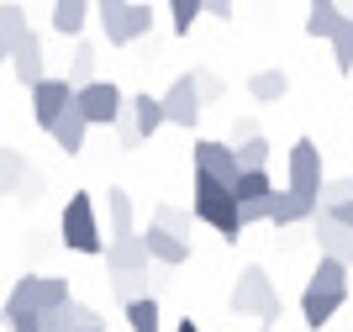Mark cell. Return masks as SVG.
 <instances>
[{
    "label": "cell",
    "mask_w": 353,
    "mask_h": 332,
    "mask_svg": "<svg viewBox=\"0 0 353 332\" xmlns=\"http://www.w3.org/2000/svg\"><path fill=\"white\" fill-rule=\"evenodd\" d=\"M190 211L201 222H206L211 232H221L227 243H237L243 237V206H237V195H232V185H221V179H211V174H201L195 169V195H190Z\"/></svg>",
    "instance_id": "obj_1"
},
{
    "label": "cell",
    "mask_w": 353,
    "mask_h": 332,
    "mask_svg": "<svg viewBox=\"0 0 353 332\" xmlns=\"http://www.w3.org/2000/svg\"><path fill=\"white\" fill-rule=\"evenodd\" d=\"M232 311L237 317H259L264 327H274L280 322V295H274V280L253 264V269H243L232 285Z\"/></svg>",
    "instance_id": "obj_2"
},
{
    "label": "cell",
    "mask_w": 353,
    "mask_h": 332,
    "mask_svg": "<svg viewBox=\"0 0 353 332\" xmlns=\"http://www.w3.org/2000/svg\"><path fill=\"white\" fill-rule=\"evenodd\" d=\"M59 232H63V248L85 253V259H101L105 237H101V222H95V201H90L85 190H79V195H69V206H63V222H59Z\"/></svg>",
    "instance_id": "obj_3"
},
{
    "label": "cell",
    "mask_w": 353,
    "mask_h": 332,
    "mask_svg": "<svg viewBox=\"0 0 353 332\" xmlns=\"http://www.w3.org/2000/svg\"><path fill=\"white\" fill-rule=\"evenodd\" d=\"M74 106H79V116H85L90 127H111L121 116V106H127V95H121V85H111V79H90V85L74 90Z\"/></svg>",
    "instance_id": "obj_4"
},
{
    "label": "cell",
    "mask_w": 353,
    "mask_h": 332,
    "mask_svg": "<svg viewBox=\"0 0 353 332\" xmlns=\"http://www.w3.org/2000/svg\"><path fill=\"white\" fill-rule=\"evenodd\" d=\"M159 101H163V121H169V127H195V121H201V106H206V101H201L195 74H179Z\"/></svg>",
    "instance_id": "obj_5"
},
{
    "label": "cell",
    "mask_w": 353,
    "mask_h": 332,
    "mask_svg": "<svg viewBox=\"0 0 353 332\" xmlns=\"http://www.w3.org/2000/svg\"><path fill=\"white\" fill-rule=\"evenodd\" d=\"M69 106H74V85H69V79H53V74H43V79L32 85V116H37V127H43V132L53 127V121H59Z\"/></svg>",
    "instance_id": "obj_6"
},
{
    "label": "cell",
    "mask_w": 353,
    "mask_h": 332,
    "mask_svg": "<svg viewBox=\"0 0 353 332\" xmlns=\"http://www.w3.org/2000/svg\"><path fill=\"white\" fill-rule=\"evenodd\" d=\"M348 301V285H322V280H311L306 290H301V317H306V327H327V322L338 317V306Z\"/></svg>",
    "instance_id": "obj_7"
},
{
    "label": "cell",
    "mask_w": 353,
    "mask_h": 332,
    "mask_svg": "<svg viewBox=\"0 0 353 332\" xmlns=\"http://www.w3.org/2000/svg\"><path fill=\"white\" fill-rule=\"evenodd\" d=\"M322 179H327V169H322V148L311 143V137H301V143L290 148V190H301V195H311V201H316Z\"/></svg>",
    "instance_id": "obj_8"
},
{
    "label": "cell",
    "mask_w": 353,
    "mask_h": 332,
    "mask_svg": "<svg viewBox=\"0 0 353 332\" xmlns=\"http://www.w3.org/2000/svg\"><path fill=\"white\" fill-rule=\"evenodd\" d=\"M101 259L111 275H127V269H148V243H143V232H111V243L101 248Z\"/></svg>",
    "instance_id": "obj_9"
},
{
    "label": "cell",
    "mask_w": 353,
    "mask_h": 332,
    "mask_svg": "<svg viewBox=\"0 0 353 332\" xmlns=\"http://www.w3.org/2000/svg\"><path fill=\"white\" fill-rule=\"evenodd\" d=\"M6 64H11L16 69V79H21V85H37V79H43L48 74V58H43V37H37V32H21V37H16L11 43V53H6Z\"/></svg>",
    "instance_id": "obj_10"
},
{
    "label": "cell",
    "mask_w": 353,
    "mask_h": 332,
    "mask_svg": "<svg viewBox=\"0 0 353 332\" xmlns=\"http://www.w3.org/2000/svg\"><path fill=\"white\" fill-rule=\"evenodd\" d=\"M195 169H201V174H211V179H221V185H232L243 164H237V148H232V143L201 137V143H195Z\"/></svg>",
    "instance_id": "obj_11"
},
{
    "label": "cell",
    "mask_w": 353,
    "mask_h": 332,
    "mask_svg": "<svg viewBox=\"0 0 353 332\" xmlns=\"http://www.w3.org/2000/svg\"><path fill=\"white\" fill-rule=\"evenodd\" d=\"M143 243H148V259H153V264H163V269H179V264L190 259V237H174V232H169V227H159V222H153V227L143 232Z\"/></svg>",
    "instance_id": "obj_12"
},
{
    "label": "cell",
    "mask_w": 353,
    "mask_h": 332,
    "mask_svg": "<svg viewBox=\"0 0 353 332\" xmlns=\"http://www.w3.org/2000/svg\"><path fill=\"white\" fill-rule=\"evenodd\" d=\"M311 211H316V201L311 195H301V190H269V222L274 227H295V222H311Z\"/></svg>",
    "instance_id": "obj_13"
},
{
    "label": "cell",
    "mask_w": 353,
    "mask_h": 332,
    "mask_svg": "<svg viewBox=\"0 0 353 332\" xmlns=\"http://www.w3.org/2000/svg\"><path fill=\"white\" fill-rule=\"evenodd\" d=\"M311 227H316V243H322V253H332V259L353 264V227H343L338 217H327V211H311Z\"/></svg>",
    "instance_id": "obj_14"
},
{
    "label": "cell",
    "mask_w": 353,
    "mask_h": 332,
    "mask_svg": "<svg viewBox=\"0 0 353 332\" xmlns=\"http://www.w3.org/2000/svg\"><path fill=\"white\" fill-rule=\"evenodd\" d=\"M127 116H132V127H137V137H143V143H148L159 127H169V121H163V101H159V95H148V90L127 101Z\"/></svg>",
    "instance_id": "obj_15"
},
{
    "label": "cell",
    "mask_w": 353,
    "mask_h": 332,
    "mask_svg": "<svg viewBox=\"0 0 353 332\" xmlns=\"http://www.w3.org/2000/svg\"><path fill=\"white\" fill-rule=\"evenodd\" d=\"M53 143L63 148V153H85V137H90V121L85 116H79V106H69V111L59 116V121H53Z\"/></svg>",
    "instance_id": "obj_16"
},
{
    "label": "cell",
    "mask_w": 353,
    "mask_h": 332,
    "mask_svg": "<svg viewBox=\"0 0 353 332\" xmlns=\"http://www.w3.org/2000/svg\"><path fill=\"white\" fill-rule=\"evenodd\" d=\"M90 21V0H53V16H48V27L59 32V37H79Z\"/></svg>",
    "instance_id": "obj_17"
},
{
    "label": "cell",
    "mask_w": 353,
    "mask_h": 332,
    "mask_svg": "<svg viewBox=\"0 0 353 332\" xmlns=\"http://www.w3.org/2000/svg\"><path fill=\"white\" fill-rule=\"evenodd\" d=\"M111 285H117L121 306H127V301H137V295H159L163 275H153V264H148V269H127V275H111Z\"/></svg>",
    "instance_id": "obj_18"
},
{
    "label": "cell",
    "mask_w": 353,
    "mask_h": 332,
    "mask_svg": "<svg viewBox=\"0 0 353 332\" xmlns=\"http://www.w3.org/2000/svg\"><path fill=\"white\" fill-rule=\"evenodd\" d=\"M348 21V11H338L332 0H311V16H306V37H316V43H327L332 32Z\"/></svg>",
    "instance_id": "obj_19"
},
{
    "label": "cell",
    "mask_w": 353,
    "mask_h": 332,
    "mask_svg": "<svg viewBox=\"0 0 353 332\" xmlns=\"http://www.w3.org/2000/svg\"><path fill=\"white\" fill-rule=\"evenodd\" d=\"M285 90H290V79H285V69H259L248 79V95L259 106H274V101H285Z\"/></svg>",
    "instance_id": "obj_20"
},
{
    "label": "cell",
    "mask_w": 353,
    "mask_h": 332,
    "mask_svg": "<svg viewBox=\"0 0 353 332\" xmlns=\"http://www.w3.org/2000/svg\"><path fill=\"white\" fill-rule=\"evenodd\" d=\"M127 327H132V332H163L159 295H137V301H127Z\"/></svg>",
    "instance_id": "obj_21"
},
{
    "label": "cell",
    "mask_w": 353,
    "mask_h": 332,
    "mask_svg": "<svg viewBox=\"0 0 353 332\" xmlns=\"http://www.w3.org/2000/svg\"><path fill=\"white\" fill-rule=\"evenodd\" d=\"M21 179H27L21 148H0V195H21Z\"/></svg>",
    "instance_id": "obj_22"
},
{
    "label": "cell",
    "mask_w": 353,
    "mask_h": 332,
    "mask_svg": "<svg viewBox=\"0 0 353 332\" xmlns=\"http://www.w3.org/2000/svg\"><path fill=\"white\" fill-rule=\"evenodd\" d=\"M95 11H101V27H105V43L127 48V37H121V21H127V0H90Z\"/></svg>",
    "instance_id": "obj_23"
},
{
    "label": "cell",
    "mask_w": 353,
    "mask_h": 332,
    "mask_svg": "<svg viewBox=\"0 0 353 332\" xmlns=\"http://www.w3.org/2000/svg\"><path fill=\"white\" fill-rule=\"evenodd\" d=\"M27 32V11H21V0H0V48L11 53V43Z\"/></svg>",
    "instance_id": "obj_24"
},
{
    "label": "cell",
    "mask_w": 353,
    "mask_h": 332,
    "mask_svg": "<svg viewBox=\"0 0 353 332\" xmlns=\"http://www.w3.org/2000/svg\"><path fill=\"white\" fill-rule=\"evenodd\" d=\"M74 290L63 275H37V311H53V306H63Z\"/></svg>",
    "instance_id": "obj_25"
},
{
    "label": "cell",
    "mask_w": 353,
    "mask_h": 332,
    "mask_svg": "<svg viewBox=\"0 0 353 332\" xmlns=\"http://www.w3.org/2000/svg\"><path fill=\"white\" fill-rule=\"evenodd\" d=\"M11 311H37V275H21L6 295V311L0 317H11Z\"/></svg>",
    "instance_id": "obj_26"
},
{
    "label": "cell",
    "mask_w": 353,
    "mask_h": 332,
    "mask_svg": "<svg viewBox=\"0 0 353 332\" xmlns=\"http://www.w3.org/2000/svg\"><path fill=\"white\" fill-rule=\"evenodd\" d=\"M105 217H111V232H132V195L105 190Z\"/></svg>",
    "instance_id": "obj_27"
},
{
    "label": "cell",
    "mask_w": 353,
    "mask_h": 332,
    "mask_svg": "<svg viewBox=\"0 0 353 332\" xmlns=\"http://www.w3.org/2000/svg\"><path fill=\"white\" fill-rule=\"evenodd\" d=\"M63 79H69L74 90L95 79V48H90V43H79V48H74V58H69V74H63Z\"/></svg>",
    "instance_id": "obj_28"
},
{
    "label": "cell",
    "mask_w": 353,
    "mask_h": 332,
    "mask_svg": "<svg viewBox=\"0 0 353 332\" xmlns=\"http://www.w3.org/2000/svg\"><path fill=\"white\" fill-rule=\"evenodd\" d=\"M201 0H169V21H174V37H190V27L201 21Z\"/></svg>",
    "instance_id": "obj_29"
},
{
    "label": "cell",
    "mask_w": 353,
    "mask_h": 332,
    "mask_svg": "<svg viewBox=\"0 0 353 332\" xmlns=\"http://www.w3.org/2000/svg\"><path fill=\"white\" fill-rule=\"evenodd\" d=\"M59 311H63V327H69V332H79V327H101V311H95V306H85V301H74V295L59 306Z\"/></svg>",
    "instance_id": "obj_30"
},
{
    "label": "cell",
    "mask_w": 353,
    "mask_h": 332,
    "mask_svg": "<svg viewBox=\"0 0 353 332\" xmlns=\"http://www.w3.org/2000/svg\"><path fill=\"white\" fill-rule=\"evenodd\" d=\"M327 43H332V58H338V69H343V74H353V16L343 21L338 32H332V37H327Z\"/></svg>",
    "instance_id": "obj_31"
},
{
    "label": "cell",
    "mask_w": 353,
    "mask_h": 332,
    "mask_svg": "<svg viewBox=\"0 0 353 332\" xmlns=\"http://www.w3.org/2000/svg\"><path fill=\"white\" fill-rule=\"evenodd\" d=\"M237 164H243V169H269V143L248 132V137L237 143Z\"/></svg>",
    "instance_id": "obj_32"
},
{
    "label": "cell",
    "mask_w": 353,
    "mask_h": 332,
    "mask_svg": "<svg viewBox=\"0 0 353 332\" xmlns=\"http://www.w3.org/2000/svg\"><path fill=\"white\" fill-rule=\"evenodd\" d=\"M148 27H153V6H132V0H127V21H121V37H127V43H137Z\"/></svg>",
    "instance_id": "obj_33"
},
{
    "label": "cell",
    "mask_w": 353,
    "mask_h": 332,
    "mask_svg": "<svg viewBox=\"0 0 353 332\" xmlns=\"http://www.w3.org/2000/svg\"><path fill=\"white\" fill-rule=\"evenodd\" d=\"M190 217H195V211H179V206H159V211H153V222L169 227L174 237H190Z\"/></svg>",
    "instance_id": "obj_34"
},
{
    "label": "cell",
    "mask_w": 353,
    "mask_h": 332,
    "mask_svg": "<svg viewBox=\"0 0 353 332\" xmlns=\"http://www.w3.org/2000/svg\"><path fill=\"white\" fill-rule=\"evenodd\" d=\"M311 280H322V285H348V264L332 259V253H322V259H316V275H311Z\"/></svg>",
    "instance_id": "obj_35"
},
{
    "label": "cell",
    "mask_w": 353,
    "mask_h": 332,
    "mask_svg": "<svg viewBox=\"0 0 353 332\" xmlns=\"http://www.w3.org/2000/svg\"><path fill=\"white\" fill-rule=\"evenodd\" d=\"M343 195H348V179H322V190H316V211H327V206H338Z\"/></svg>",
    "instance_id": "obj_36"
},
{
    "label": "cell",
    "mask_w": 353,
    "mask_h": 332,
    "mask_svg": "<svg viewBox=\"0 0 353 332\" xmlns=\"http://www.w3.org/2000/svg\"><path fill=\"white\" fill-rule=\"evenodd\" d=\"M111 127H117V143H121V148H143V137H137V127H132V116H127V106H121V116L111 121Z\"/></svg>",
    "instance_id": "obj_37"
},
{
    "label": "cell",
    "mask_w": 353,
    "mask_h": 332,
    "mask_svg": "<svg viewBox=\"0 0 353 332\" xmlns=\"http://www.w3.org/2000/svg\"><path fill=\"white\" fill-rule=\"evenodd\" d=\"M0 322H6V332H37V311H11Z\"/></svg>",
    "instance_id": "obj_38"
},
{
    "label": "cell",
    "mask_w": 353,
    "mask_h": 332,
    "mask_svg": "<svg viewBox=\"0 0 353 332\" xmlns=\"http://www.w3.org/2000/svg\"><path fill=\"white\" fill-rule=\"evenodd\" d=\"M195 85H201V101H216V95H221V79H216V74H195Z\"/></svg>",
    "instance_id": "obj_39"
},
{
    "label": "cell",
    "mask_w": 353,
    "mask_h": 332,
    "mask_svg": "<svg viewBox=\"0 0 353 332\" xmlns=\"http://www.w3.org/2000/svg\"><path fill=\"white\" fill-rule=\"evenodd\" d=\"M327 217H338L343 227H353V195H343L338 206H327Z\"/></svg>",
    "instance_id": "obj_40"
},
{
    "label": "cell",
    "mask_w": 353,
    "mask_h": 332,
    "mask_svg": "<svg viewBox=\"0 0 353 332\" xmlns=\"http://www.w3.org/2000/svg\"><path fill=\"white\" fill-rule=\"evenodd\" d=\"M201 11H206V16H221V21H227V16H232V0H201Z\"/></svg>",
    "instance_id": "obj_41"
},
{
    "label": "cell",
    "mask_w": 353,
    "mask_h": 332,
    "mask_svg": "<svg viewBox=\"0 0 353 332\" xmlns=\"http://www.w3.org/2000/svg\"><path fill=\"white\" fill-rule=\"evenodd\" d=\"M174 332H201V327H195V317H179V327Z\"/></svg>",
    "instance_id": "obj_42"
},
{
    "label": "cell",
    "mask_w": 353,
    "mask_h": 332,
    "mask_svg": "<svg viewBox=\"0 0 353 332\" xmlns=\"http://www.w3.org/2000/svg\"><path fill=\"white\" fill-rule=\"evenodd\" d=\"M79 332H105V327H79Z\"/></svg>",
    "instance_id": "obj_43"
},
{
    "label": "cell",
    "mask_w": 353,
    "mask_h": 332,
    "mask_svg": "<svg viewBox=\"0 0 353 332\" xmlns=\"http://www.w3.org/2000/svg\"><path fill=\"white\" fill-rule=\"evenodd\" d=\"M348 195H353V174H348Z\"/></svg>",
    "instance_id": "obj_44"
},
{
    "label": "cell",
    "mask_w": 353,
    "mask_h": 332,
    "mask_svg": "<svg viewBox=\"0 0 353 332\" xmlns=\"http://www.w3.org/2000/svg\"><path fill=\"white\" fill-rule=\"evenodd\" d=\"M0 64H6V48H0Z\"/></svg>",
    "instance_id": "obj_45"
},
{
    "label": "cell",
    "mask_w": 353,
    "mask_h": 332,
    "mask_svg": "<svg viewBox=\"0 0 353 332\" xmlns=\"http://www.w3.org/2000/svg\"><path fill=\"white\" fill-rule=\"evenodd\" d=\"M0 332H6V322H0Z\"/></svg>",
    "instance_id": "obj_46"
},
{
    "label": "cell",
    "mask_w": 353,
    "mask_h": 332,
    "mask_svg": "<svg viewBox=\"0 0 353 332\" xmlns=\"http://www.w3.org/2000/svg\"><path fill=\"white\" fill-rule=\"evenodd\" d=\"M348 16H353V6H348Z\"/></svg>",
    "instance_id": "obj_47"
},
{
    "label": "cell",
    "mask_w": 353,
    "mask_h": 332,
    "mask_svg": "<svg viewBox=\"0 0 353 332\" xmlns=\"http://www.w3.org/2000/svg\"><path fill=\"white\" fill-rule=\"evenodd\" d=\"M264 332H269V327H264Z\"/></svg>",
    "instance_id": "obj_48"
}]
</instances>
